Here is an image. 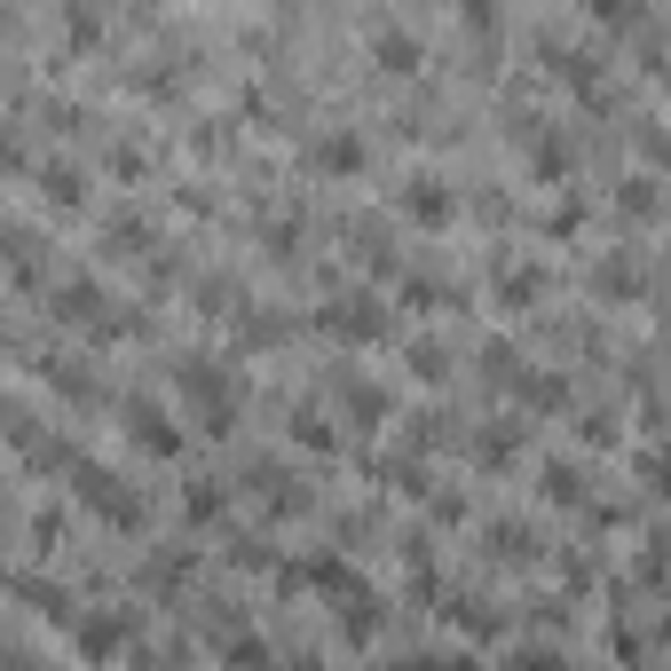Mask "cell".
I'll list each match as a JSON object with an SVG mask.
<instances>
[{"instance_id":"cell-1","label":"cell","mask_w":671,"mask_h":671,"mask_svg":"<svg viewBox=\"0 0 671 671\" xmlns=\"http://www.w3.org/2000/svg\"><path fill=\"white\" fill-rule=\"evenodd\" d=\"M48 308H56V324H79L88 341H135V332H142V316H135V308H119L96 277H56Z\"/></svg>"},{"instance_id":"cell-2","label":"cell","mask_w":671,"mask_h":671,"mask_svg":"<svg viewBox=\"0 0 671 671\" xmlns=\"http://www.w3.org/2000/svg\"><path fill=\"white\" fill-rule=\"evenodd\" d=\"M63 482H71V497L88 506L96 522H111V530H142V490L135 482H119L103 458H71L63 466Z\"/></svg>"},{"instance_id":"cell-3","label":"cell","mask_w":671,"mask_h":671,"mask_svg":"<svg viewBox=\"0 0 671 671\" xmlns=\"http://www.w3.org/2000/svg\"><path fill=\"white\" fill-rule=\"evenodd\" d=\"M175 387H182V403L198 411L206 435H229V427H237V387H229V372H221L214 356H182V364H175Z\"/></svg>"},{"instance_id":"cell-4","label":"cell","mask_w":671,"mask_h":671,"mask_svg":"<svg viewBox=\"0 0 671 671\" xmlns=\"http://www.w3.org/2000/svg\"><path fill=\"white\" fill-rule=\"evenodd\" d=\"M119 427H127L150 458H182V443H190V427H182V418H166L150 395H127V403H119Z\"/></svg>"},{"instance_id":"cell-5","label":"cell","mask_w":671,"mask_h":671,"mask_svg":"<svg viewBox=\"0 0 671 671\" xmlns=\"http://www.w3.org/2000/svg\"><path fill=\"white\" fill-rule=\"evenodd\" d=\"M324 332H332V341H348V348L387 341V308H379L372 293H348V300H332V308H324Z\"/></svg>"},{"instance_id":"cell-6","label":"cell","mask_w":671,"mask_h":671,"mask_svg":"<svg viewBox=\"0 0 671 671\" xmlns=\"http://www.w3.org/2000/svg\"><path fill=\"white\" fill-rule=\"evenodd\" d=\"M293 584H316V593H332L341 609H348L356 593H372V584H364V576H356L341 553H308V561H293Z\"/></svg>"},{"instance_id":"cell-7","label":"cell","mask_w":671,"mask_h":671,"mask_svg":"<svg viewBox=\"0 0 671 671\" xmlns=\"http://www.w3.org/2000/svg\"><path fill=\"white\" fill-rule=\"evenodd\" d=\"M127 640H135L127 609H88V616H79V655H88V663H111Z\"/></svg>"},{"instance_id":"cell-8","label":"cell","mask_w":671,"mask_h":671,"mask_svg":"<svg viewBox=\"0 0 671 671\" xmlns=\"http://www.w3.org/2000/svg\"><path fill=\"white\" fill-rule=\"evenodd\" d=\"M403 214H411L418 229H443V221L458 214V198H451L443 175H411V182H403Z\"/></svg>"},{"instance_id":"cell-9","label":"cell","mask_w":671,"mask_h":671,"mask_svg":"<svg viewBox=\"0 0 671 671\" xmlns=\"http://www.w3.org/2000/svg\"><path fill=\"white\" fill-rule=\"evenodd\" d=\"M40 198H48L56 214H79V206H88V175L63 166V158H48V166H40Z\"/></svg>"},{"instance_id":"cell-10","label":"cell","mask_w":671,"mask_h":671,"mask_svg":"<svg viewBox=\"0 0 671 671\" xmlns=\"http://www.w3.org/2000/svg\"><path fill=\"white\" fill-rule=\"evenodd\" d=\"M364 158H372V150H364L356 127H332V135L316 142V166H324V175H364Z\"/></svg>"},{"instance_id":"cell-11","label":"cell","mask_w":671,"mask_h":671,"mask_svg":"<svg viewBox=\"0 0 671 671\" xmlns=\"http://www.w3.org/2000/svg\"><path fill=\"white\" fill-rule=\"evenodd\" d=\"M293 443H300V451H316V458H332V451H341V427H332L324 411H308V403H300V411H293Z\"/></svg>"},{"instance_id":"cell-12","label":"cell","mask_w":671,"mask_h":671,"mask_svg":"<svg viewBox=\"0 0 671 671\" xmlns=\"http://www.w3.org/2000/svg\"><path fill=\"white\" fill-rule=\"evenodd\" d=\"M372 56H379L387 71H411V63H418V32H403V24H372Z\"/></svg>"},{"instance_id":"cell-13","label":"cell","mask_w":671,"mask_h":671,"mask_svg":"<svg viewBox=\"0 0 671 671\" xmlns=\"http://www.w3.org/2000/svg\"><path fill=\"white\" fill-rule=\"evenodd\" d=\"M341 403H348L356 427H379V418H387V395H379L372 379H341Z\"/></svg>"},{"instance_id":"cell-14","label":"cell","mask_w":671,"mask_h":671,"mask_svg":"<svg viewBox=\"0 0 671 671\" xmlns=\"http://www.w3.org/2000/svg\"><path fill=\"white\" fill-rule=\"evenodd\" d=\"M48 387L71 395V403H96V372H88V364H63V356H56V364H48Z\"/></svg>"},{"instance_id":"cell-15","label":"cell","mask_w":671,"mask_h":671,"mask_svg":"<svg viewBox=\"0 0 671 671\" xmlns=\"http://www.w3.org/2000/svg\"><path fill=\"white\" fill-rule=\"evenodd\" d=\"M537 285H545V269H530V262L497 269V300H514V308H530V300H537Z\"/></svg>"},{"instance_id":"cell-16","label":"cell","mask_w":671,"mask_h":671,"mask_svg":"<svg viewBox=\"0 0 671 671\" xmlns=\"http://www.w3.org/2000/svg\"><path fill=\"white\" fill-rule=\"evenodd\" d=\"M522 403H537V411H561V403H569V379H561V372H530V379H522Z\"/></svg>"},{"instance_id":"cell-17","label":"cell","mask_w":671,"mask_h":671,"mask_svg":"<svg viewBox=\"0 0 671 671\" xmlns=\"http://www.w3.org/2000/svg\"><path fill=\"white\" fill-rule=\"evenodd\" d=\"M530 166H537L545 182H561V175H569V142H561V135H537V142H530Z\"/></svg>"},{"instance_id":"cell-18","label":"cell","mask_w":671,"mask_h":671,"mask_svg":"<svg viewBox=\"0 0 671 671\" xmlns=\"http://www.w3.org/2000/svg\"><path fill=\"white\" fill-rule=\"evenodd\" d=\"M490 553H514V561H530V553H537V530H530V522H497V530H490Z\"/></svg>"},{"instance_id":"cell-19","label":"cell","mask_w":671,"mask_h":671,"mask_svg":"<svg viewBox=\"0 0 671 671\" xmlns=\"http://www.w3.org/2000/svg\"><path fill=\"white\" fill-rule=\"evenodd\" d=\"M474 458H482V466H506V458H514V427H482V435H474Z\"/></svg>"},{"instance_id":"cell-20","label":"cell","mask_w":671,"mask_h":671,"mask_svg":"<svg viewBox=\"0 0 671 671\" xmlns=\"http://www.w3.org/2000/svg\"><path fill=\"white\" fill-rule=\"evenodd\" d=\"M182 514H190V522H214V514H221V482H190V490H182Z\"/></svg>"},{"instance_id":"cell-21","label":"cell","mask_w":671,"mask_h":671,"mask_svg":"<svg viewBox=\"0 0 671 671\" xmlns=\"http://www.w3.org/2000/svg\"><path fill=\"white\" fill-rule=\"evenodd\" d=\"M17 593H24V601H40V609H48V616H56V624H63V616H71V601H63V593H56V584H40V576H32V569H24V576H17Z\"/></svg>"},{"instance_id":"cell-22","label":"cell","mask_w":671,"mask_h":671,"mask_svg":"<svg viewBox=\"0 0 671 671\" xmlns=\"http://www.w3.org/2000/svg\"><path fill=\"white\" fill-rule=\"evenodd\" d=\"M411 300L418 308H458V285L451 277H411Z\"/></svg>"},{"instance_id":"cell-23","label":"cell","mask_w":671,"mask_h":671,"mask_svg":"<svg viewBox=\"0 0 671 671\" xmlns=\"http://www.w3.org/2000/svg\"><path fill=\"white\" fill-rule=\"evenodd\" d=\"M593 285H601L609 300H624V293H640V269H624V262H601V269H593Z\"/></svg>"},{"instance_id":"cell-24","label":"cell","mask_w":671,"mask_h":671,"mask_svg":"<svg viewBox=\"0 0 671 671\" xmlns=\"http://www.w3.org/2000/svg\"><path fill=\"white\" fill-rule=\"evenodd\" d=\"M221 655H229L237 671H262V663H269V648H262V640H245V632H229V640H221Z\"/></svg>"},{"instance_id":"cell-25","label":"cell","mask_w":671,"mask_h":671,"mask_svg":"<svg viewBox=\"0 0 671 671\" xmlns=\"http://www.w3.org/2000/svg\"><path fill=\"white\" fill-rule=\"evenodd\" d=\"M411 372H418V379H443V372H451V356H443L435 341H411Z\"/></svg>"},{"instance_id":"cell-26","label":"cell","mask_w":671,"mask_h":671,"mask_svg":"<svg viewBox=\"0 0 671 671\" xmlns=\"http://www.w3.org/2000/svg\"><path fill=\"white\" fill-rule=\"evenodd\" d=\"M182 569H190L182 553H158V561H150V593H175V584H182Z\"/></svg>"},{"instance_id":"cell-27","label":"cell","mask_w":671,"mask_h":671,"mask_svg":"<svg viewBox=\"0 0 671 671\" xmlns=\"http://www.w3.org/2000/svg\"><path fill=\"white\" fill-rule=\"evenodd\" d=\"M545 497H584V474L576 466H545Z\"/></svg>"},{"instance_id":"cell-28","label":"cell","mask_w":671,"mask_h":671,"mask_svg":"<svg viewBox=\"0 0 671 671\" xmlns=\"http://www.w3.org/2000/svg\"><path fill=\"white\" fill-rule=\"evenodd\" d=\"M624 214H655V182H648V175L624 182Z\"/></svg>"},{"instance_id":"cell-29","label":"cell","mask_w":671,"mask_h":671,"mask_svg":"<svg viewBox=\"0 0 671 671\" xmlns=\"http://www.w3.org/2000/svg\"><path fill=\"white\" fill-rule=\"evenodd\" d=\"M111 245H150V221H135V214H119V221H111Z\"/></svg>"},{"instance_id":"cell-30","label":"cell","mask_w":671,"mask_h":671,"mask_svg":"<svg viewBox=\"0 0 671 671\" xmlns=\"http://www.w3.org/2000/svg\"><path fill=\"white\" fill-rule=\"evenodd\" d=\"M111 175H127V182L142 175V150H135V142H111Z\"/></svg>"},{"instance_id":"cell-31","label":"cell","mask_w":671,"mask_h":671,"mask_svg":"<svg viewBox=\"0 0 671 671\" xmlns=\"http://www.w3.org/2000/svg\"><path fill=\"white\" fill-rule=\"evenodd\" d=\"M576 221H584V206H576V198H569V206H553V214H545V229H553V237H561V229H576Z\"/></svg>"}]
</instances>
